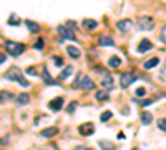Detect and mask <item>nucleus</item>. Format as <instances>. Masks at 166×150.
Here are the masks:
<instances>
[{
  "label": "nucleus",
  "instance_id": "obj_1",
  "mask_svg": "<svg viewBox=\"0 0 166 150\" xmlns=\"http://www.w3.org/2000/svg\"><path fill=\"white\" fill-rule=\"evenodd\" d=\"M5 77H7V79H10V80H15V82H18L22 87H28V82L23 79V75H22V72H20L18 67L9 68V72L5 74Z\"/></svg>",
  "mask_w": 166,
  "mask_h": 150
},
{
  "label": "nucleus",
  "instance_id": "obj_2",
  "mask_svg": "<svg viewBox=\"0 0 166 150\" xmlns=\"http://www.w3.org/2000/svg\"><path fill=\"white\" fill-rule=\"evenodd\" d=\"M5 48H7V52H9V55L18 57V55L23 54L25 45H23V43H18V42H5Z\"/></svg>",
  "mask_w": 166,
  "mask_h": 150
},
{
  "label": "nucleus",
  "instance_id": "obj_3",
  "mask_svg": "<svg viewBox=\"0 0 166 150\" xmlns=\"http://www.w3.org/2000/svg\"><path fill=\"white\" fill-rule=\"evenodd\" d=\"M78 132L80 135L83 137H88V135H93V132H95V125H93V122H85L78 127Z\"/></svg>",
  "mask_w": 166,
  "mask_h": 150
},
{
  "label": "nucleus",
  "instance_id": "obj_4",
  "mask_svg": "<svg viewBox=\"0 0 166 150\" xmlns=\"http://www.w3.org/2000/svg\"><path fill=\"white\" fill-rule=\"evenodd\" d=\"M135 80H136V75L133 74V72H125V74H121V77H120L121 87H128V85H131V82H135Z\"/></svg>",
  "mask_w": 166,
  "mask_h": 150
},
{
  "label": "nucleus",
  "instance_id": "obj_5",
  "mask_svg": "<svg viewBox=\"0 0 166 150\" xmlns=\"http://www.w3.org/2000/svg\"><path fill=\"white\" fill-rule=\"evenodd\" d=\"M153 18L151 17H140L138 18V27H140V30H151L153 28Z\"/></svg>",
  "mask_w": 166,
  "mask_h": 150
},
{
  "label": "nucleus",
  "instance_id": "obj_6",
  "mask_svg": "<svg viewBox=\"0 0 166 150\" xmlns=\"http://www.w3.org/2000/svg\"><path fill=\"white\" fill-rule=\"evenodd\" d=\"M56 30H58V34L62 35L63 39H68V40H71V42H75V40H76L75 34L71 32V28H68V27H65V25H60Z\"/></svg>",
  "mask_w": 166,
  "mask_h": 150
},
{
  "label": "nucleus",
  "instance_id": "obj_7",
  "mask_svg": "<svg viewBox=\"0 0 166 150\" xmlns=\"http://www.w3.org/2000/svg\"><path fill=\"white\" fill-rule=\"evenodd\" d=\"M131 27H133V22L129 18H123V20H120V22H116V28H118L120 32H123V34H126Z\"/></svg>",
  "mask_w": 166,
  "mask_h": 150
},
{
  "label": "nucleus",
  "instance_id": "obj_8",
  "mask_svg": "<svg viewBox=\"0 0 166 150\" xmlns=\"http://www.w3.org/2000/svg\"><path fill=\"white\" fill-rule=\"evenodd\" d=\"M78 87L82 88V90H91V88H95V83H93V80L90 77H82Z\"/></svg>",
  "mask_w": 166,
  "mask_h": 150
},
{
  "label": "nucleus",
  "instance_id": "obj_9",
  "mask_svg": "<svg viewBox=\"0 0 166 150\" xmlns=\"http://www.w3.org/2000/svg\"><path fill=\"white\" fill-rule=\"evenodd\" d=\"M48 107H50L53 112H60L63 108V99L62 97H56V99H53L50 103H48Z\"/></svg>",
  "mask_w": 166,
  "mask_h": 150
},
{
  "label": "nucleus",
  "instance_id": "obj_10",
  "mask_svg": "<svg viewBox=\"0 0 166 150\" xmlns=\"http://www.w3.org/2000/svg\"><path fill=\"white\" fill-rule=\"evenodd\" d=\"M151 48H153V42H151V40H146V39H145V40H141V42H140L138 52H140V54H145V52L151 50Z\"/></svg>",
  "mask_w": 166,
  "mask_h": 150
},
{
  "label": "nucleus",
  "instance_id": "obj_11",
  "mask_svg": "<svg viewBox=\"0 0 166 150\" xmlns=\"http://www.w3.org/2000/svg\"><path fill=\"white\" fill-rule=\"evenodd\" d=\"M82 27L85 30H95V28L98 27V23H96V20H93V18H85L82 22Z\"/></svg>",
  "mask_w": 166,
  "mask_h": 150
},
{
  "label": "nucleus",
  "instance_id": "obj_12",
  "mask_svg": "<svg viewBox=\"0 0 166 150\" xmlns=\"http://www.w3.org/2000/svg\"><path fill=\"white\" fill-rule=\"evenodd\" d=\"M98 72H102V75H103V79H102L103 87H113V77L108 72H103V70H98Z\"/></svg>",
  "mask_w": 166,
  "mask_h": 150
},
{
  "label": "nucleus",
  "instance_id": "obj_13",
  "mask_svg": "<svg viewBox=\"0 0 166 150\" xmlns=\"http://www.w3.org/2000/svg\"><path fill=\"white\" fill-rule=\"evenodd\" d=\"M56 133H58V128H56V127H48V128H43V130L40 132V135L50 139V137H55Z\"/></svg>",
  "mask_w": 166,
  "mask_h": 150
},
{
  "label": "nucleus",
  "instance_id": "obj_14",
  "mask_svg": "<svg viewBox=\"0 0 166 150\" xmlns=\"http://www.w3.org/2000/svg\"><path fill=\"white\" fill-rule=\"evenodd\" d=\"M98 43L102 47H113L115 45V42H113L111 37H106V35H102V37L98 39Z\"/></svg>",
  "mask_w": 166,
  "mask_h": 150
},
{
  "label": "nucleus",
  "instance_id": "obj_15",
  "mask_svg": "<svg viewBox=\"0 0 166 150\" xmlns=\"http://www.w3.org/2000/svg\"><path fill=\"white\" fill-rule=\"evenodd\" d=\"M67 54L71 57V59H78L80 55H82V52H80V48H76L73 45H67Z\"/></svg>",
  "mask_w": 166,
  "mask_h": 150
},
{
  "label": "nucleus",
  "instance_id": "obj_16",
  "mask_svg": "<svg viewBox=\"0 0 166 150\" xmlns=\"http://www.w3.org/2000/svg\"><path fill=\"white\" fill-rule=\"evenodd\" d=\"M25 25L27 28H30V32H33V34H38L42 28H40V23L37 22H32V20H25Z\"/></svg>",
  "mask_w": 166,
  "mask_h": 150
},
{
  "label": "nucleus",
  "instance_id": "obj_17",
  "mask_svg": "<svg viewBox=\"0 0 166 150\" xmlns=\"http://www.w3.org/2000/svg\"><path fill=\"white\" fill-rule=\"evenodd\" d=\"M42 79L45 80V83H47V85H58V83H56L55 80L50 77V74H48L47 68H43V70H42Z\"/></svg>",
  "mask_w": 166,
  "mask_h": 150
},
{
  "label": "nucleus",
  "instance_id": "obj_18",
  "mask_svg": "<svg viewBox=\"0 0 166 150\" xmlns=\"http://www.w3.org/2000/svg\"><path fill=\"white\" fill-rule=\"evenodd\" d=\"M108 65H110L111 68H118V67L121 65V59H120V57H116V55L110 57V60H108Z\"/></svg>",
  "mask_w": 166,
  "mask_h": 150
},
{
  "label": "nucleus",
  "instance_id": "obj_19",
  "mask_svg": "<svg viewBox=\"0 0 166 150\" xmlns=\"http://www.w3.org/2000/svg\"><path fill=\"white\" fill-rule=\"evenodd\" d=\"M158 63H160V59H158V57H153V59H149L148 62L143 63V67L145 68H153V67H156Z\"/></svg>",
  "mask_w": 166,
  "mask_h": 150
},
{
  "label": "nucleus",
  "instance_id": "obj_20",
  "mask_svg": "<svg viewBox=\"0 0 166 150\" xmlns=\"http://www.w3.org/2000/svg\"><path fill=\"white\" fill-rule=\"evenodd\" d=\"M71 74H73V67H71V65H68V67L62 72V74H60L58 79H60V80H65V79H68V77H70Z\"/></svg>",
  "mask_w": 166,
  "mask_h": 150
},
{
  "label": "nucleus",
  "instance_id": "obj_21",
  "mask_svg": "<svg viewBox=\"0 0 166 150\" xmlns=\"http://www.w3.org/2000/svg\"><path fill=\"white\" fill-rule=\"evenodd\" d=\"M30 102V95H27V94H18V97H17V103L18 105H25V103H28Z\"/></svg>",
  "mask_w": 166,
  "mask_h": 150
},
{
  "label": "nucleus",
  "instance_id": "obj_22",
  "mask_svg": "<svg viewBox=\"0 0 166 150\" xmlns=\"http://www.w3.org/2000/svg\"><path fill=\"white\" fill-rule=\"evenodd\" d=\"M98 145H100L103 150H115V145H113L111 142H108V140H100Z\"/></svg>",
  "mask_w": 166,
  "mask_h": 150
},
{
  "label": "nucleus",
  "instance_id": "obj_23",
  "mask_svg": "<svg viewBox=\"0 0 166 150\" xmlns=\"http://www.w3.org/2000/svg\"><path fill=\"white\" fill-rule=\"evenodd\" d=\"M151 120H153V115L149 112H143V113H141V122H143L145 125H149V124H151Z\"/></svg>",
  "mask_w": 166,
  "mask_h": 150
},
{
  "label": "nucleus",
  "instance_id": "obj_24",
  "mask_svg": "<svg viewBox=\"0 0 166 150\" xmlns=\"http://www.w3.org/2000/svg\"><path fill=\"white\" fill-rule=\"evenodd\" d=\"M14 99V94H10V92H0V103L3 102V100H12Z\"/></svg>",
  "mask_w": 166,
  "mask_h": 150
},
{
  "label": "nucleus",
  "instance_id": "obj_25",
  "mask_svg": "<svg viewBox=\"0 0 166 150\" xmlns=\"http://www.w3.org/2000/svg\"><path fill=\"white\" fill-rule=\"evenodd\" d=\"M110 119H111V112L110 110L103 112L102 115H100V120H102V122H106V120H110Z\"/></svg>",
  "mask_w": 166,
  "mask_h": 150
},
{
  "label": "nucleus",
  "instance_id": "obj_26",
  "mask_svg": "<svg viewBox=\"0 0 166 150\" xmlns=\"http://www.w3.org/2000/svg\"><path fill=\"white\" fill-rule=\"evenodd\" d=\"M76 107H78V102H70V103H68V107H67V112L68 113H73Z\"/></svg>",
  "mask_w": 166,
  "mask_h": 150
},
{
  "label": "nucleus",
  "instance_id": "obj_27",
  "mask_svg": "<svg viewBox=\"0 0 166 150\" xmlns=\"http://www.w3.org/2000/svg\"><path fill=\"white\" fill-rule=\"evenodd\" d=\"M33 47L37 48V50H42V48L45 47V40H43V39H38L37 42H35V45H33Z\"/></svg>",
  "mask_w": 166,
  "mask_h": 150
},
{
  "label": "nucleus",
  "instance_id": "obj_28",
  "mask_svg": "<svg viewBox=\"0 0 166 150\" xmlns=\"http://www.w3.org/2000/svg\"><path fill=\"white\" fill-rule=\"evenodd\" d=\"M96 100H100V102L108 100V94H106V92H98V94H96Z\"/></svg>",
  "mask_w": 166,
  "mask_h": 150
},
{
  "label": "nucleus",
  "instance_id": "obj_29",
  "mask_svg": "<svg viewBox=\"0 0 166 150\" xmlns=\"http://www.w3.org/2000/svg\"><path fill=\"white\" fill-rule=\"evenodd\" d=\"M145 94H146V90H145L143 87H138V88L135 90V95H136V97H145Z\"/></svg>",
  "mask_w": 166,
  "mask_h": 150
},
{
  "label": "nucleus",
  "instance_id": "obj_30",
  "mask_svg": "<svg viewBox=\"0 0 166 150\" xmlns=\"http://www.w3.org/2000/svg\"><path fill=\"white\" fill-rule=\"evenodd\" d=\"M158 128L163 130V132H166V119H161L160 122H158Z\"/></svg>",
  "mask_w": 166,
  "mask_h": 150
},
{
  "label": "nucleus",
  "instance_id": "obj_31",
  "mask_svg": "<svg viewBox=\"0 0 166 150\" xmlns=\"http://www.w3.org/2000/svg\"><path fill=\"white\" fill-rule=\"evenodd\" d=\"M160 39H161V42H164V43H166V25L160 30Z\"/></svg>",
  "mask_w": 166,
  "mask_h": 150
},
{
  "label": "nucleus",
  "instance_id": "obj_32",
  "mask_svg": "<svg viewBox=\"0 0 166 150\" xmlns=\"http://www.w3.org/2000/svg\"><path fill=\"white\" fill-rule=\"evenodd\" d=\"M160 79L166 83V62H164V67L161 68V72H160Z\"/></svg>",
  "mask_w": 166,
  "mask_h": 150
},
{
  "label": "nucleus",
  "instance_id": "obj_33",
  "mask_svg": "<svg viewBox=\"0 0 166 150\" xmlns=\"http://www.w3.org/2000/svg\"><path fill=\"white\" fill-rule=\"evenodd\" d=\"M18 23H20V20H18V17H15V15L9 18V25H18Z\"/></svg>",
  "mask_w": 166,
  "mask_h": 150
},
{
  "label": "nucleus",
  "instance_id": "obj_34",
  "mask_svg": "<svg viewBox=\"0 0 166 150\" xmlns=\"http://www.w3.org/2000/svg\"><path fill=\"white\" fill-rule=\"evenodd\" d=\"M27 74H28V75H33V77H37V75H38V74H37V72H35V70H33V67H30V68H27Z\"/></svg>",
  "mask_w": 166,
  "mask_h": 150
},
{
  "label": "nucleus",
  "instance_id": "obj_35",
  "mask_svg": "<svg viewBox=\"0 0 166 150\" xmlns=\"http://www.w3.org/2000/svg\"><path fill=\"white\" fill-rule=\"evenodd\" d=\"M53 62L56 63V65H63V60L58 59V57H53Z\"/></svg>",
  "mask_w": 166,
  "mask_h": 150
},
{
  "label": "nucleus",
  "instance_id": "obj_36",
  "mask_svg": "<svg viewBox=\"0 0 166 150\" xmlns=\"http://www.w3.org/2000/svg\"><path fill=\"white\" fill-rule=\"evenodd\" d=\"M5 59H7V55L0 54V63H3V62H5Z\"/></svg>",
  "mask_w": 166,
  "mask_h": 150
},
{
  "label": "nucleus",
  "instance_id": "obj_37",
  "mask_svg": "<svg viewBox=\"0 0 166 150\" xmlns=\"http://www.w3.org/2000/svg\"><path fill=\"white\" fill-rule=\"evenodd\" d=\"M73 150H91V148H88V147H76Z\"/></svg>",
  "mask_w": 166,
  "mask_h": 150
},
{
  "label": "nucleus",
  "instance_id": "obj_38",
  "mask_svg": "<svg viewBox=\"0 0 166 150\" xmlns=\"http://www.w3.org/2000/svg\"><path fill=\"white\" fill-rule=\"evenodd\" d=\"M43 150H45V148H43Z\"/></svg>",
  "mask_w": 166,
  "mask_h": 150
}]
</instances>
